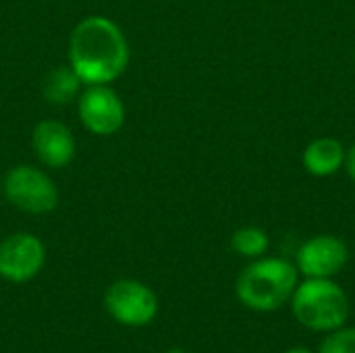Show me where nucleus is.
Masks as SVG:
<instances>
[{"label":"nucleus","instance_id":"5","mask_svg":"<svg viewBox=\"0 0 355 353\" xmlns=\"http://www.w3.org/2000/svg\"><path fill=\"white\" fill-rule=\"evenodd\" d=\"M77 114L81 125L94 135H114L125 123V106L121 96L108 83H96L77 96Z\"/></svg>","mask_w":355,"mask_h":353},{"label":"nucleus","instance_id":"9","mask_svg":"<svg viewBox=\"0 0 355 353\" xmlns=\"http://www.w3.org/2000/svg\"><path fill=\"white\" fill-rule=\"evenodd\" d=\"M31 144H33L37 158L48 169L67 166L73 160L75 150H77L71 129L64 123L50 121V119L40 121L35 125L33 135H31Z\"/></svg>","mask_w":355,"mask_h":353},{"label":"nucleus","instance_id":"15","mask_svg":"<svg viewBox=\"0 0 355 353\" xmlns=\"http://www.w3.org/2000/svg\"><path fill=\"white\" fill-rule=\"evenodd\" d=\"M285 353H316V352H310V350H306V347H291V350H287Z\"/></svg>","mask_w":355,"mask_h":353},{"label":"nucleus","instance_id":"12","mask_svg":"<svg viewBox=\"0 0 355 353\" xmlns=\"http://www.w3.org/2000/svg\"><path fill=\"white\" fill-rule=\"evenodd\" d=\"M231 248L245 258H260L268 250V235L258 227H245L233 233Z\"/></svg>","mask_w":355,"mask_h":353},{"label":"nucleus","instance_id":"3","mask_svg":"<svg viewBox=\"0 0 355 353\" xmlns=\"http://www.w3.org/2000/svg\"><path fill=\"white\" fill-rule=\"evenodd\" d=\"M289 302L295 320L314 333H331L347 325L349 298L333 279H306Z\"/></svg>","mask_w":355,"mask_h":353},{"label":"nucleus","instance_id":"6","mask_svg":"<svg viewBox=\"0 0 355 353\" xmlns=\"http://www.w3.org/2000/svg\"><path fill=\"white\" fill-rule=\"evenodd\" d=\"M106 312L125 327H146L158 314V300L154 291L131 279L112 283L104 295Z\"/></svg>","mask_w":355,"mask_h":353},{"label":"nucleus","instance_id":"14","mask_svg":"<svg viewBox=\"0 0 355 353\" xmlns=\"http://www.w3.org/2000/svg\"><path fill=\"white\" fill-rule=\"evenodd\" d=\"M347 171H349V175L354 177L355 181V146L349 150V154H347Z\"/></svg>","mask_w":355,"mask_h":353},{"label":"nucleus","instance_id":"8","mask_svg":"<svg viewBox=\"0 0 355 353\" xmlns=\"http://www.w3.org/2000/svg\"><path fill=\"white\" fill-rule=\"evenodd\" d=\"M347 246L333 235L308 239L297 250V270L306 279H333L347 264Z\"/></svg>","mask_w":355,"mask_h":353},{"label":"nucleus","instance_id":"4","mask_svg":"<svg viewBox=\"0 0 355 353\" xmlns=\"http://www.w3.org/2000/svg\"><path fill=\"white\" fill-rule=\"evenodd\" d=\"M2 191L15 208L27 214H48L58 204L54 181L31 164L12 166L2 181Z\"/></svg>","mask_w":355,"mask_h":353},{"label":"nucleus","instance_id":"1","mask_svg":"<svg viewBox=\"0 0 355 353\" xmlns=\"http://www.w3.org/2000/svg\"><path fill=\"white\" fill-rule=\"evenodd\" d=\"M69 64L85 85L119 79L129 64V44L123 29L102 15L81 19L69 40Z\"/></svg>","mask_w":355,"mask_h":353},{"label":"nucleus","instance_id":"11","mask_svg":"<svg viewBox=\"0 0 355 353\" xmlns=\"http://www.w3.org/2000/svg\"><path fill=\"white\" fill-rule=\"evenodd\" d=\"M343 158H345L343 146L331 137L312 141L304 152V164L316 177H329V175L337 173Z\"/></svg>","mask_w":355,"mask_h":353},{"label":"nucleus","instance_id":"7","mask_svg":"<svg viewBox=\"0 0 355 353\" xmlns=\"http://www.w3.org/2000/svg\"><path fill=\"white\" fill-rule=\"evenodd\" d=\"M44 243L31 233H12L0 243V277L10 283L31 281L44 266Z\"/></svg>","mask_w":355,"mask_h":353},{"label":"nucleus","instance_id":"10","mask_svg":"<svg viewBox=\"0 0 355 353\" xmlns=\"http://www.w3.org/2000/svg\"><path fill=\"white\" fill-rule=\"evenodd\" d=\"M81 85H83V81L71 69V64L69 67H56L44 75L42 96L48 104L62 106V104L77 100V96L81 94Z\"/></svg>","mask_w":355,"mask_h":353},{"label":"nucleus","instance_id":"16","mask_svg":"<svg viewBox=\"0 0 355 353\" xmlns=\"http://www.w3.org/2000/svg\"><path fill=\"white\" fill-rule=\"evenodd\" d=\"M168 353H187V352H183V350H171Z\"/></svg>","mask_w":355,"mask_h":353},{"label":"nucleus","instance_id":"2","mask_svg":"<svg viewBox=\"0 0 355 353\" xmlns=\"http://www.w3.org/2000/svg\"><path fill=\"white\" fill-rule=\"evenodd\" d=\"M297 287V268L285 258H260L245 266L235 283L237 300L254 312L283 308Z\"/></svg>","mask_w":355,"mask_h":353},{"label":"nucleus","instance_id":"13","mask_svg":"<svg viewBox=\"0 0 355 353\" xmlns=\"http://www.w3.org/2000/svg\"><path fill=\"white\" fill-rule=\"evenodd\" d=\"M316 353H355V327H341L324 333V339Z\"/></svg>","mask_w":355,"mask_h":353}]
</instances>
